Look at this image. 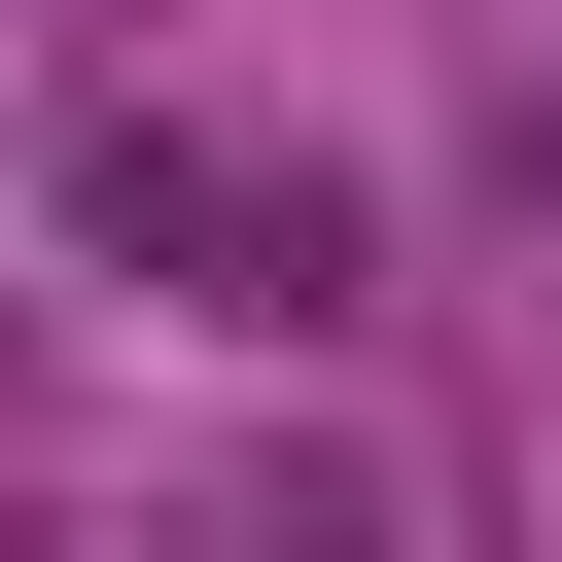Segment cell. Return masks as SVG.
Instances as JSON below:
<instances>
[{"instance_id":"6da1fadb","label":"cell","mask_w":562,"mask_h":562,"mask_svg":"<svg viewBox=\"0 0 562 562\" xmlns=\"http://www.w3.org/2000/svg\"><path fill=\"white\" fill-rule=\"evenodd\" d=\"M35 211H70L140 316H351V211H316V176H246V140H176V105H105V70L35 105Z\"/></svg>"}]
</instances>
